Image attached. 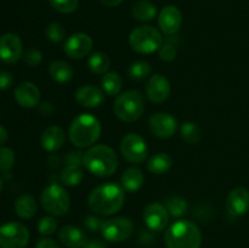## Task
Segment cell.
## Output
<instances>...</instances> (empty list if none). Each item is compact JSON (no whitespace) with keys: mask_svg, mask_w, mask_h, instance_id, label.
<instances>
[{"mask_svg":"<svg viewBox=\"0 0 249 248\" xmlns=\"http://www.w3.org/2000/svg\"><path fill=\"white\" fill-rule=\"evenodd\" d=\"M124 189L116 182H107L95 187L88 197V206L100 215H112L123 208Z\"/></svg>","mask_w":249,"mask_h":248,"instance_id":"1","label":"cell"},{"mask_svg":"<svg viewBox=\"0 0 249 248\" xmlns=\"http://www.w3.org/2000/svg\"><path fill=\"white\" fill-rule=\"evenodd\" d=\"M83 165L92 175L108 177L113 175L118 168V157L109 146H91L83 155Z\"/></svg>","mask_w":249,"mask_h":248,"instance_id":"2","label":"cell"},{"mask_svg":"<svg viewBox=\"0 0 249 248\" xmlns=\"http://www.w3.org/2000/svg\"><path fill=\"white\" fill-rule=\"evenodd\" d=\"M101 135L100 121L89 113H82L73 119L68 130L71 142L77 147L92 146Z\"/></svg>","mask_w":249,"mask_h":248,"instance_id":"3","label":"cell"},{"mask_svg":"<svg viewBox=\"0 0 249 248\" xmlns=\"http://www.w3.org/2000/svg\"><path fill=\"white\" fill-rule=\"evenodd\" d=\"M164 241L168 248H199L202 233L192 221L178 220L167 229Z\"/></svg>","mask_w":249,"mask_h":248,"instance_id":"4","label":"cell"},{"mask_svg":"<svg viewBox=\"0 0 249 248\" xmlns=\"http://www.w3.org/2000/svg\"><path fill=\"white\" fill-rule=\"evenodd\" d=\"M113 111L117 118L125 123H134L141 118L145 111L142 95L136 90L119 94L113 104Z\"/></svg>","mask_w":249,"mask_h":248,"instance_id":"5","label":"cell"},{"mask_svg":"<svg viewBox=\"0 0 249 248\" xmlns=\"http://www.w3.org/2000/svg\"><path fill=\"white\" fill-rule=\"evenodd\" d=\"M130 48L138 53H152L163 45V36L157 28L152 26H140L133 29L129 35Z\"/></svg>","mask_w":249,"mask_h":248,"instance_id":"6","label":"cell"},{"mask_svg":"<svg viewBox=\"0 0 249 248\" xmlns=\"http://www.w3.org/2000/svg\"><path fill=\"white\" fill-rule=\"evenodd\" d=\"M43 208L53 216H63L68 213L71 199L66 190L58 184H50L43 190L40 196Z\"/></svg>","mask_w":249,"mask_h":248,"instance_id":"7","label":"cell"},{"mask_svg":"<svg viewBox=\"0 0 249 248\" xmlns=\"http://www.w3.org/2000/svg\"><path fill=\"white\" fill-rule=\"evenodd\" d=\"M101 235L106 241L112 243H121L130 238L134 232V224L129 218L117 216L104 221L101 225Z\"/></svg>","mask_w":249,"mask_h":248,"instance_id":"8","label":"cell"},{"mask_svg":"<svg viewBox=\"0 0 249 248\" xmlns=\"http://www.w3.org/2000/svg\"><path fill=\"white\" fill-rule=\"evenodd\" d=\"M29 231L23 224L10 221L0 226V248H26Z\"/></svg>","mask_w":249,"mask_h":248,"instance_id":"9","label":"cell"},{"mask_svg":"<svg viewBox=\"0 0 249 248\" xmlns=\"http://www.w3.org/2000/svg\"><path fill=\"white\" fill-rule=\"evenodd\" d=\"M119 148H121V153L124 159L128 160L129 163H134V164L143 163L148 155L147 143H146L145 139L139 134L130 133L124 136L122 139Z\"/></svg>","mask_w":249,"mask_h":248,"instance_id":"10","label":"cell"},{"mask_svg":"<svg viewBox=\"0 0 249 248\" xmlns=\"http://www.w3.org/2000/svg\"><path fill=\"white\" fill-rule=\"evenodd\" d=\"M148 129L157 138L168 139L177 131L178 121L172 114L158 112L148 118Z\"/></svg>","mask_w":249,"mask_h":248,"instance_id":"11","label":"cell"},{"mask_svg":"<svg viewBox=\"0 0 249 248\" xmlns=\"http://www.w3.org/2000/svg\"><path fill=\"white\" fill-rule=\"evenodd\" d=\"M94 46L91 36L85 33H74L63 44V51L71 58H83L90 53Z\"/></svg>","mask_w":249,"mask_h":248,"instance_id":"12","label":"cell"},{"mask_svg":"<svg viewBox=\"0 0 249 248\" xmlns=\"http://www.w3.org/2000/svg\"><path fill=\"white\" fill-rule=\"evenodd\" d=\"M143 221L148 230L155 231V232L163 231L169 223V213L165 206L153 202L146 206L143 211Z\"/></svg>","mask_w":249,"mask_h":248,"instance_id":"13","label":"cell"},{"mask_svg":"<svg viewBox=\"0 0 249 248\" xmlns=\"http://www.w3.org/2000/svg\"><path fill=\"white\" fill-rule=\"evenodd\" d=\"M22 56V40L17 34L5 33L0 36V61L7 65L16 63Z\"/></svg>","mask_w":249,"mask_h":248,"instance_id":"14","label":"cell"},{"mask_svg":"<svg viewBox=\"0 0 249 248\" xmlns=\"http://www.w3.org/2000/svg\"><path fill=\"white\" fill-rule=\"evenodd\" d=\"M182 23L181 11L174 5H167L158 15V26L162 33L167 35H175Z\"/></svg>","mask_w":249,"mask_h":248,"instance_id":"15","label":"cell"},{"mask_svg":"<svg viewBox=\"0 0 249 248\" xmlns=\"http://www.w3.org/2000/svg\"><path fill=\"white\" fill-rule=\"evenodd\" d=\"M170 83L164 75L155 74L148 79L146 84V95L148 100L155 104H162L170 95Z\"/></svg>","mask_w":249,"mask_h":248,"instance_id":"16","label":"cell"},{"mask_svg":"<svg viewBox=\"0 0 249 248\" xmlns=\"http://www.w3.org/2000/svg\"><path fill=\"white\" fill-rule=\"evenodd\" d=\"M226 209L233 216H241L249 211V191L245 187L231 190L226 198Z\"/></svg>","mask_w":249,"mask_h":248,"instance_id":"17","label":"cell"},{"mask_svg":"<svg viewBox=\"0 0 249 248\" xmlns=\"http://www.w3.org/2000/svg\"><path fill=\"white\" fill-rule=\"evenodd\" d=\"M15 100L24 108H33L40 101V90L34 83L22 82L15 89Z\"/></svg>","mask_w":249,"mask_h":248,"instance_id":"18","label":"cell"},{"mask_svg":"<svg viewBox=\"0 0 249 248\" xmlns=\"http://www.w3.org/2000/svg\"><path fill=\"white\" fill-rule=\"evenodd\" d=\"M75 100L80 106L95 108L104 102L105 91L95 85H83L75 91Z\"/></svg>","mask_w":249,"mask_h":248,"instance_id":"19","label":"cell"},{"mask_svg":"<svg viewBox=\"0 0 249 248\" xmlns=\"http://www.w3.org/2000/svg\"><path fill=\"white\" fill-rule=\"evenodd\" d=\"M58 238L67 248H84L89 242L84 231L73 225L63 226L58 232Z\"/></svg>","mask_w":249,"mask_h":248,"instance_id":"20","label":"cell"},{"mask_svg":"<svg viewBox=\"0 0 249 248\" xmlns=\"http://www.w3.org/2000/svg\"><path fill=\"white\" fill-rule=\"evenodd\" d=\"M66 140V134L62 128L53 125L46 128L40 136V143L48 152H56L63 146Z\"/></svg>","mask_w":249,"mask_h":248,"instance_id":"21","label":"cell"},{"mask_svg":"<svg viewBox=\"0 0 249 248\" xmlns=\"http://www.w3.org/2000/svg\"><path fill=\"white\" fill-rule=\"evenodd\" d=\"M49 74L56 83L65 84V83L71 82L73 79L74 72H73V68L70 63L62 60H56L53 61L49 66Z\"/></svg>","mask_w":249,"mask_h":248,"instance_id":"22","label":"cell"},{"mask_svg":"<svg viewBox=\"0 0 249 248\" xmlns=\"http://www.w3.org/2000/svg\"><path fill=\"white\" fill-rule=\"evenodd\" d=\"M143 181H145L143 173L135 167L124 170L121 177L122 187L128 192H136L138 190H140L143 185Z\"/></svg>","mask_w":249,"mask_h":248,"instance_id":"23","label":"cell"},{"mask_svg":"<svg viewBox=\"0 0 249 248\" xmlns=\"http://www.w3.org/2000/svg\"><path fill=\"white\" fill-rule=\"evenodd\" d=\"M15 212L22 219H32L36 213V201L28 194L21 195L15 202Z\"/></svg>","mask_w":249,"mask_h":248,"instance_id":"24","label":"cell"},{"mask_svg":"<svg viewBox=\"0 0 249 248\" xmlns=\"http://www.w3.org/2000/svg\"><path fill=\"white\" fill-rule=\"evenodd\" d=\"M173 165V159L168 153L158 152L153 155L147 160V170L152 174L162 175L170 170Z\"/></svg>","mask_w":249,"mask_h":248,"instance_id":"25","label":"cell"},{"mask_svg":"<svg viewBox=\"0 0 249 248\" xmlns=\"http://www.w3.org/2000/svg\"><path fill=\"white\" fill-rule=\"evenodd\" d=\"M102 90L106 92L108 96H116L121 92L123 87V79L117 72H107L101 78Z\"/></svg>","mask_w":249,"mask_h":248,"instance_id":"26","label":"cell"},{"mask_svg":"<svg viewBox=\"0 0 249 248\" xmlns=\"http://www.w3.org/2000/svg\"><path fill=\"white\" fill-rule=\"evenodd\" d=\"M157 14V9H156V5H153L152 2L148 1V0H141L138 1L133 6L131 10V15L135 19L140 22H147L151 21L156 17Z\"/></svg>","mask_w":249,"mask_h":248,"instance_id":"27","label":"cell"},{"mask_svg":"<svg viewBox=\"0 0 249 248\" xmlns=\"http://www.w3.org/2000/svg\"><path fill=\"white\" fill-rule=\"evenodd\" d=\"M83 179H84V173L80 165L66 164L60 174V180L66 186H77L83 181Z\"/></svg>","mask_w":249,"mask_h":248,"instance_id":"28","label":"cell"},{"mask_svg":"<svg viewBox=\"0 0 249 248\" xmlns=\"http://www.w3.org/2000/svg\"><path fill=\"white\" fill-rule=\"evenodd\" d=\"M109 58L106 53L97 51L91 53L88 58V67L95 74H105L109 68Z\"/></svg>","mask_w":249,"mask_h":248,"instance_id":"29","label":"cell"},{"mask_svg":"<svg viewBox=\"0 0 249 248\" xmlns=\"http://www.w3.org/2000/svg\"><path fill=\"white\" fill-rule=\"evenodd\" d=\"M180 134L184 141L190 145H197L202 140V130L194 122H185L180 126Z\"/></svg>","mask_w":249,"mask_h":248,"instance_id":"30","label":"cell"},{"mask_svg":"<svg viewBox=\"0 0 249 248\" xmlns=\"http://www.w3.org/2000/svg\"><path fill=\"white\" fill-rule=\"evenodd\" d=\"M165 208H167L169 215L174 218H180L187 212V202L180 196H170L165 202Z\"/></svg>","mask_w":249,"mask_h":248,"instance_id":"31","label":"cell"},{"mask_svg":"<svg viewBox=\"0 0 249 248\" xmlns=\"http://www.w3.org/2000/svg\"><path fill=\"white\" fill-rule=\"evenodd\" d=\"M151 65L147 61H135L128 68V75L133 80H142L151 74Z\"/></svg>","mask_w":249,"mask_h":248,"instance_id":"32","label":"cell"},{"mask_svg":"<svg viewBox=\"0 0 249 248\" xmlns=\"http://www.w3.org/2000/svg\"><path fill=\"white\" fill-rule=\"evenodd\" d=\"M15 152L10 147H0V172L7 173L14 168L15 165Z\"/></svg>","mask_w":249,"mask_h":248,"instance_id":"33","label":"cell"},{"mask_svg":"<svg viewBox=\"0 0 249 248\" xmlns=\"http://www.w3.org/2000/svg\"><path fill=\"white\" fill-rule=\"evenodd\" d=\"M46 38L49 39L53 43H61V41L65 39L66 36V29L63 28V26L57 22H53V23L49 24L45 29Z\"/></svg>","mask_w":249,"mask_h":248,"instance_id":"34","label":"cell"},{"mask_svg":"<svg viewBox=\"0 0 249 248\" xmlns=\"http://www.w3.org/2000/svg\"><path fill=\"white\" fill-rule=\"evenodd\" d=\"M49 2L61 14H72L79 5V0H49Z\"/></svg>","mask_w":249,"mask_h":248,"instance_id":"35","label":"cell"},{"mask_svg":"<svg viewBox=\"0 0 249 248\" xmlns=\"http://www.w3.org/2000/svg\"><path fill=\"white\" fill-rule=\"evenodd\" d=\"M57 230V220L53 216H43L38 223V231L43 236H50Z\"/></svg>","mask_w":249,"mask_h":248,"instance_id":"36","label":"cell"},{"mask_svg":"<svg viewBox=\"0 0 249 248\" xmlns=\"http://www.w3.org/2000/svg\"><path fill=\"white\" fill-rule=\"evenodd\" d=\"M24 62L31 67H36L43 61V53L38 49H28L23 55Z\"/></svg>","mask_w":249,"mask_h":248,"instance_id":"37","label":"cell"},{"mask_svg":"<svg viewBox=\"0 0 249 248\" xmlns=\"http://www.w3.org/2000/svg\"><path fill=\"white\" fill-rule=\"evenodd\" d=\"M177 48L170 43L164 44L158 50L160 58L162 61H165V62H172V61H174L177 58Z\"/></svg>","mask_w":249,"mask_h":248,"instance_id":"38","label":"cell"},{"mask_svg":"<svg viewBox=\"0 0 249 248\" xmlns=\"http://www.w3.org/2000/svg\"><path fill=\"white\" fill-rule=\"evenodd\" d=\"M102 223H104V221H102L100 218H97V216L88 215L84 220V226L85 229H88V230L91 231V232H95V231L101 229Z\"/></svg>","mask_w":249,"mask_h":248,"instance_id":"39","label":"cell"},{"mask_svg":"<svg viewBox=\"0 0 249 248\" xmlns=\"http://www.w3.org/2000/svg\"><path fill=\"white\" fill-rule=\"evenodd\" d=\"M83 155L84 153L80 151H71L65 156V163L66 164H74V165H82L83 164Z\"/></svg>","mask_w":249,"mask_h":248,"instance_id":"40","label":"cell"},{"mask_svg":"<svg viewBox=\"0 0 249 248\" xmlns=\"http://www.w3.org/2000/svg\"><path fill=\"white\" fill-rule=\"evenodd\" d=\"M14 75L7 71H0V90H6L14 84Z\"/></svg>","mask_w":249,"mask_h":248,"instance_id":"41","label":"cell"},{"mask_svg":"<svg viewBox=\"0 0 249 248\" xmlns=\"http://www.w3.org/2000/svg\"><path fill=\"white\" fill-rule=\"evenodd\" d=\"M36 248H61V247L55 240H53V238L46 236V237H43L40 238V240H38V242H36Z\"/></svg>","mask_w":249,"mask_h":248,"instance_id":"42","label":"cell"},{"mask_svg":"<svg viewBox=\"0 0 249 248\" xmlns=\"http://www.w3.org/2000/svg\"><path fill=\"white\" fill-rule=\"evenodd\" d=\"M39 112H40L43 116L49 117L53 113V106L51 105V102H44V104H41L40 107H39Z\"/></svg>","mask_w":249,"mask_h":248,"instance_id":"43","label":"cell"},{"mask_svg":"<svg viewBox=\"0 0 249 248\" xmlns=\"http://www.w3.org/2000/svg\"><path fill=\"white\" fill-rule=\"evenodd\" d=\"M62 160H61V157L57 155H51L50 157L48 158V165L51 168V169H57L61 165Z\"/></svg>","mask_w":249,"mask_h":248,"instance_id":"44","label":"cell"},{"mask_svg":"<svg viewBox=\"0 0 249 248\" xmlns=\"http://www.w3.org/2000/svg\"><path fill=\"white\" fill-rule=\"evenodd\" d=\"M150 231H141L139 241H140L142 245H150V243L153 241V235L150 232Z\"/></svg>","mask_w":249,"mask_h":248,"instance_id":"45","label":"cell"},{"mask_svg":"<svg viewBox=\"0 0 249 248\" xmlns=\"http://www.w3.org/2000/svg\"><path fill=\"white\" fill-rule=\"evenodd\" d=\"M84 248H107L106 243L100 240H92L88 242V245Z\"/></svg>","mask_w":249,"mask_h":248,"instance_id":"46","label":"cell"},{"mask_svg":"<svg viewBox=\"0 0 249 248\" xmlns=\"http://www.w3.org/2000/svg\"><path fill=\"white\" fill-rule=\"evenodd\" d=\"M102 5L105 6H108V7H114V6H118L119 4L123 2V0H99Z\"/></svg>","mask_w":249,"mask_h":248,"instance_id":"47","label":"cell"},{"mask_svg":"<svg viewBox=\"0 0 249 248\" xmlns=\"http://www.w3.org/2000/svg\"><path fill=\"white\" fill-rule=\"evenodd\" d=\"M7 130L2 125H0V146L4 145L7 141Z\"/></svg>","mask_w":249,"mask_h":248,"instance_id":"48","label":"cell"},{"mask_svg":"<svg viewBox=\"0 0 249 248\" xmlns=\"http://www.w3.org/2000/svg\"><path fill=\"white\" fill-rule=\"evenodd\" d=\"M2 189V181H1V177H0V191H1Z\"/></svg>","mask_w":249,"mask_h":248,"instance_id":"49","label":"cell"}]
</instances>
